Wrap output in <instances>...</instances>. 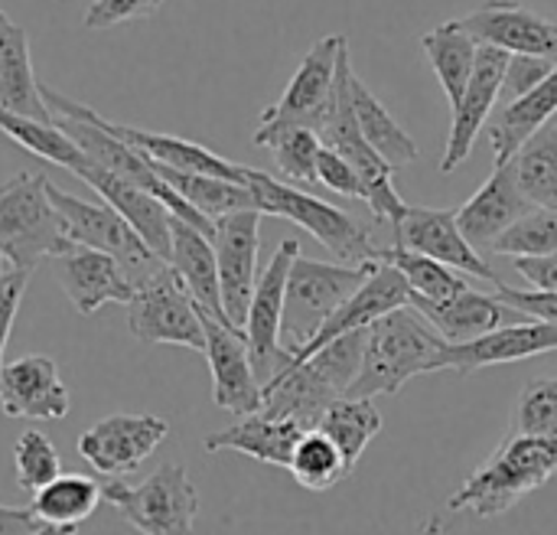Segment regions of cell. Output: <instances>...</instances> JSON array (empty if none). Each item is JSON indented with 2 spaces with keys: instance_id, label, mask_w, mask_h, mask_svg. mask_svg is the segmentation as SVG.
Segmentation results:
<instances>
[{
  "instance_id": "obj_1",
  "label": "cell",
  "mask_w": 557,
  "mask_h": 535,
  "mask_svg": "<svg viewBox=\"0 0 557 535\" xmlns=\"http://www.w3.org/2000/svg\"><path fill=\"white\" fill-rule=\"evenodd\" d=\"M557 474V435H506L503 445L476 467L447 500V513L496 520L522 497L542 490Z\"/></svg>"
},
{
  "instance_id": "obj_2",
  "label": "cell",
  "mask_w": 557,
  "mask_h": 535,
  "mask_svg": "<svg viewBox=\"0 0 557 535\" xmlns=\"http://www.w3.org/2000/svg\"><path fill=\"white\" fill-rule=\"evenodd\" d=\"M447 350V340L408 304L369 327L366 356L359 379L346 399H375L395 396L414 376L434 373L437 356Z\"/></svg>"
},
{
  "instance_id": "obj_3",
  "label": "cell",
  "mask_w": 557,
  "mask_h": 535,
  "mask_svg": "<svg viewBox=\"0 0 557 535\" xmlns=\"http://www.w3.org/2000/svg\"><path fill=\"white\" fill-rule=\"evenodd\" d=\"M46 183V173L23 170L0 186V258L16 271H33L72 248Z\"/></svg>"
},
{
  "instance_id": "obj_4",
  "label": "cell",
  "mask_w": 557,
  "mask_h": 535,
  "mask_svg": "<svg viewBox=\"0 0 557 535\" xmlns=\"http://www.w3.org/2000/svg\"><path fill=\"white\" fill-rule=\"evenodd\" d=\"M248 186L258 199L261 216H281L300 229H307L317 242H323L343 265H375L379 245L372 242L369 229H362L349 212L323 203L271 173L248 167Z\"/></svg>"
},
{
  "instance_id": "obj_5",
  "label": "cell",
  "mask_w": 557,
  "mask_h": 535,
  "mask_svg": "<svg viewBox=\"0 0 557 535\" xmlns=\"http://www.w3.org/2000/svg\"><path fill=\"white\" fill-rule=\"evenodd\" d=\"M375 265H323L300 255L287 275L281 346L287 353H300L304 346H310L326 320L366 284Z\"/></svg>"
},
{
  "instance_id": "obj_6",
  "label": "cell",
  "mask_w": 557,
  "mask_h": 535,
  "mask_svg": "<svg viewBox=\"0 0 557 535\" xmlns=\"http://www.w3.org/2000/svg\"><path fill=\"white\" fill-rule=\"evenodd\" d=\"M320 144L336 150L362 180L366 186V206L375 212L379 222H392L398 226L408 212V203L398 196L395 183H392V167L369 147V141L359 131L356 111H352V59H349V46L339 56V72H336V95H333V108L330 118L320 131Z\"/></svg>"
},
{
  "instance_id": "obj_7",
  "label": "cell",
  "mask_w": 557,
  "mask_h": 535,
  "mask_svg": "<svg viewBox=\"0 0 557 535\" xmlns=\"http://www.w3.org/2000/svg\"><path fill=\"white\" fill-rule=\"evenodd\" d=\"M46 193H49V203L55 206L59 219H62V232L72 245H82V248H95L101 255H111L124 278L137 288L144 284L147 278H153L160 268H166L163 258H157L144 239L108 206V203H88V199H78L65 190H59L55 183H46Z\"/></svg>"
},
{
  "instance_id": "obj_8",
  "label": "cell",
  "mask_w": 557,
  "mask_h": 535,
  "mask_svg": "<svg viewBox=\"0 0 557 535\" xmlns=\"http://www.w3.org/2000/svg\"><path fill=\"white\" fill-rule=\"evenodd\" d=\"M101 494L140 535H189L199 516V494L183 464H163L137 487L108 481Z\"/></svg>"
},
{
  "instance_id": "obj_9",
  "label": "cell",
  "mask_w": 557,
  "mask_h": 535,
  "mask_svg": "<svg viewBox=\"0 0 557 535\" xmlns=\"http://www.w3.org/2000/svg\"><path fill=\"white\" fill-rule=\"evenodd\" d=\"M127 330L147 346H183L206 353L202 314L170 265L134 288V301L127 304Z\"/></svg>"
},
{
  "instance_id": "obj_10",
  "label": "cell",
  "mask_w": 557,
  "mask_h": 535,
  "mask_svg": "<svg viewBox=\"0 0 557 535\" xmlns=\"http://www.w3.org/2000/svg\"><path fill=\"white\" fill-rule=\"evenodd\" d=\"M346 36H323L310 46V52L300 59L294 78L287 82L284 95L268 105L258 118V124H277V127H307L323 131L333 95H336V72L339 56L346 49Z\"/></svg>"
},
{
  "instance_id": "obj_11",
  "label": "cell",
  "mask_w": 557,
  "mask_h": 535,
  "mask_svg": "<svg viewBox=\"0 0 557 535\" xmlns=\"http://www.w3.org/2000/svg\"><path fill=\"white\" fill-rule=\"evenodd\" d=\"M215 265H219V291H222V311L225 320L238 330H245L248 307L258 284V248H261V212L245 209L215 219L212 232Z\"/></svg>"
},
{
  "instance_id": "obj_12",
  "label": "cell",
  "mask_w": 557,
  "mask_h": 535,
  "mask_svg": "<svg viewBox=\"0 0 557 535\" xmlns=\"http://www.w3.org/2000/svg\"><path fill=\"white\" fill-rule=\"evenodd\" d=\"M297 258H300V242L297 239H284L277 245V252L271 255L268 268L258 275L255 297H251V307H248L245 340H248L251 366H255V376H258L261 386L277 373L281 360L287 356V350L281 346V324H284L287 275H290Z\"/></svg>"
},
{
  "instance_id": "obj_13",
  "label": "cell",
  "mask_w": 557,
  "mask_h": 535,
  "mask_svg": "<svg viewBox=\"0 0 557 535\" xmlns=\"http://www.w3.org/2000/svg\"><path fill=\"white\" fill-rule=\"evenodd\" d=\"M170 435V422L157 415H108L78 438V458L111 481L134 474Z\"/></svg>"
},
{
  "instance_id": "obj_14",
  "label": "cell",
  "mask_w": 557,
  "mask_h": 535,
  "mask_svg": "<svg viewBox=\"0 0 557 535\" xmlns=\"http://www.w3.org/2000/svg\"><path fill=\"white\" fill-rule=\"evenodd\" d=\"M457 23L480 42L509 56H542L557 62V23L522 0H486Z\"/></svg>"
},
{
  "instance_id": "obj_15",
  "label": "cell",
  "mask_w": 557,
  "mask_h": 535,
  "mask_svg": "<svg viewBox=\"0 0 557 535\" xmlns=\"http://www.w3.org/2000/svg\"><path fill=\"white\" fill-rule=\"evenodd\" d=\"M395 245L428 255L467 278H480L490 284H503L490 262L463 239L457 226V209H431V206H408L405 219L395 226Z\"/></svg>"
},
{
  "instance_id": "obj_16",
  "label": "cell",
  "mask_w": 557,
  "mask_h": 535,
  "mask_svg": "<svg viewBox=\"0 0 557 535\" xmlns=\"http://www.w3.org/2000/svg\"><path fill=\"white\" fill-rule=\"evenodd\" d=\"M206 330V360L212 369V402L222 412H232L238 418L261 412V382L251 366V350L245 340V330L212 320L202 314Z\"/></svg>"
},
{
  "instance_id": "obj_17",
  "label": "cell",
  "mask_w": 557,
  "mask_h": 535,
  "mask_svg": "<svg viewBox=\"0 0 557 535\" xmlns=\"http://www.w3.org/2000/svg\"><path fill=\"white\" fill-rule=\"evenodd\" d=\"M506 65H509V52L480 46L473 78H470L463 98L450 108V137H447V147L441 157V173H454L473 154L480 131L490 124L493 111L499 108V88H503Z\"/></svg>"
},
{
  "instance_id": "obj_18",
  "label": "cell",
  "mask_w": 557,
  "mask_h": 535,
  "mask_svg": "<svg viewBox=\"0 0 557 535\" xmlns=\"http://www.w3.org/2000/svg\"><path fill=\"white\" fill-rule=\"evenodd\" d=\"M261 415L277 422H297L304 431H317L323 415L343 399L310 360L287 353L277 373L261 386Z\"/></svg>"
},
{
  "instance_id": "obj_19",
  "label": "cell",
  "mask_w": 557,
  "mask_h": 535,
  "mask_svg": "<svg viewBox=\"0 0 557 535\" xmlns=\"http://www.w3.org/2000/svg\"><path fill=\"white\" fill-rule=\"evenodd\" d=\"M0 409L10 418L59 422L72 412V396L52 356H20L0 369Z\"/></svg>"
},
{
  "instance_id": "obj_20",
  "label": "cell",
  "mask_w": 557,
  "mask_h": 535,
  "mask_svg": "<svg viewBox=\"0 0 557 535\" xmlns=\"http://www.w3.org/2000/svg\"><path fill=\"white\" fill-rule=\"evenodd\" d=\"M557 350V324L548 320H529V324H512L503 330H493L473 343H460V346H447L437 363L434 373L454 369L457 376H470L476 369L486 366H503V363H519V360H532V356H545Z\"/></svg>"
},
{
  "instance_id": "obj_21",
  "label": "cell",
  "mask_w": 557,
  "mask_h": 535,
  "mask_svg": "<svg viewBox=\"0 0 557 535\" xmlns=\"http://www.w3.org/2000/svg\"><path fill=\"white\" fill-rule=\"evenodd\" d=\"M49 265H52L59 288L72 301V307L85 317L98 314L108 304L127 307L134 301V284L124 278L121 265L111 255L72 245L65 255H55Z\"/></svg>"
},
{
  "instance_id": "obj_22",
  "label": "cell",
  "mask_w": 557,
  "mask_h": 535,
  "mask_svg": "<svg viewBox=\"0 0 557 535\" xmlns=\"http://www.w3.org/2000/svg\"><path fill=\"white\" fill-rule=\"evenodd\" d=\"M535 206L525 199V193L519 190L516 170L512 163H503L493 170V177L457 209V226L463 232V239L480 252V248H493V242L512 229L522 216H529Z\"/></svg>"
},
{
  "instance_id": "obj_23",
  "label": "cell",
  "mask_w": 557,
  "mask_h": 535,
  "mask_svg": "<svg viewBox=\"0 0 557 535\" xmlns=\"http://www.w3.org/2000/svg\"><path fill=\"white\" fill-rule=\"evenodd\" d=\"M75 177L85 180L101 196V203H108L144 239V245L157 258L170 262V242H173L170 239V222H173V212L157 196H150L147 190H140V186H134V183H127V180L101 170V167H95L91 160Z\"/></svg>"
},
{
  "instance_id": "obj_24",
  "label": "cell",
  "mask_w": 557,
  "mask_h": 535,
  "mask_svg": "<svg viewBox=\"0 0 557 535\" xmlns=\"http://www.w3.org/2000/svg\"><path fill=\"white\" fill-rule=\"evenodd\" d=\"M408 304H411V291H408L405 278L392 265L379 262L372 268V275L366 278V284L326 320V327L317 333V340L310 346H304L300 353H294V356L307 360L317 350H323L326 343H333L336 337H346V333H356V330H369L375 320H382L392 311H401Z\"/></svg>"
},
{
  "instance_id": "obj_25",
  "label": "cell",
  "mask_w": 557,
  "mask_h": 535,
  "mask_svg": "<svg viewBox=\"0 0 557 535\" xmlns=\"http://www.w3.org/2000/svg\"><path fill=\"white\" fill-rule=\"evenodd\" d=\"M98 121H101L104 131H111L114 137H121L124 144H131L134 150H140L147 160H153L160 167H170V170H180V173L219 177V180H232V183L248 186V167L232 163V160L219 157L215 150L196 144V141H186V137H176V134H160V131H144V127H134V124H121V121H108L101 114H98Z\"/></svg>"
},
{
  "instance_id": "obj_26",
  "label": "cell",
  "mask_w": 557,
  "mask_h": 535,
  "mask_svg": "<svg viewBox=\"0 0 557 535\" xmlns=\"http://www.w3.org/2000/svg\"><path fill=\"white\" fill-rule=\"evenodd\" d=\"M411 307L447 340V346H460V343H473L493 330L512 327V324H529L535 317L503 304L496 294H483V291H463L454 301L444 304H428V301H411Z\"/></svg>"
},
{
  "instance_id": "obj_27",
  "label": "cell",
  "mask_w": 557,
  "mask_h": 535,
  "mask_svg": "<svg viewBox=\"0 0 557 535\" xmlns=\"http://www.w3.org/2000/svg\"><path fill=\"white\" fill-rule=\"evenodd\" d=\"M0 108L33 121H52L42 82L33 72L26 29L0 10Z\"/></svg>"
},
{
  "instance_id": "obj_28",
  "label": "cell",
  "mask_w": 557,
  "mask_h": 535,
  "mask_svg": "<svg viewBox=\"0 0 557 535\" xmlns=\"http://www.w3.org/2000/svg\"><path fill=\"white\" fill-rule=\"evenodd\" d=\"M170 268L176 271V278L183 281V288L189 291L193 304L199 307V314L212 317V320H225L222 311V291H219V265H215V248L212 239L202 235L199 229H193L189 222L176 219L170 222Z\"/></svg>"
},
{
  "instance_id": "obj_29",
  "label": "cell",
  "mask_w": 557,
  "mask_h": 535,
  "mask_svg": "<svg viewBox=\"0 0 557 535\" xmlns=\"http://www.w3.org/2000/svg\"><path fill=\"white\" fill-rule=\"evenodd\" d=\"M304 435L307 431L297 422H277V418H268V415L255 412V415H245V418H238L235 425H228L222 431H212L202 445H206L209 454L235 451V454H245L251 461L287 471L290 458H294V448H297V441Z\"/></svg>"
},
{
  "instance_id": "obj_30",
  "label": "cell",
  "mask_w": 557,
  "mask_h": 535,
  "mask_svg": "<svg viewBox=\"0 0 557 535\" xmlns=\"http://www.w3.org/2000/svg\"><path fill=\"white\" fill-rule=\"evenodd\" d=\"M557 118V69L552 78H545L539 88H532L529 95L516 98L512 105H499L486 124L490 144H493V157L496 167L509 163L548 121Z\"/></svg>"
},
{
  "instance_id": "obj_31",
  "label": "cell",
  "mask_w": 557,
  "mask_h": 535,
  "mask_svg": "<svg viewBox=\"0 0 557 535\" xmlns=\"http://www.w3.org/2000/svg\"><path fill=\"white\" fill-rule=\"evenodd\" d=\"M421 46H424V56H428V62H431L450 108H454L463 98V92H467V85L473 78L480 42L457 20H447V23L434 26L431 33H424Z\"/></svg>"
},
{
  "instance_id": "obj_32",
  "label": "cell",
  "mask_w": 557,
  "mask_h": 535,
  "mask_svg": "<svg viewBox=\"0 0 557 535\" xmlns=\"http://www.w3.org/2000/svg\"><path fill=\"white\" fill-rule=\"evenodd\" d=\"M352 111H356L362 137L392 170L408 167L421 157L414 137L392 118V111L369 92V85L356 72H352Z\"/></svg>"
},
{
  "instance_id": "obj_33",
  "label": "cell",
  "mask_w": 557,
  "mask_h": 535,
  "mask_svg": "<svg viewBox=\"0 0 557 535\" xmlns=\"http://www.w3.org/2000/svg\"><path fill=\"white\" fill-rule=\"evenodd\" d=\"M153 170L160 173V180L173 193H180L183 203H189L209 222H215L222 216H232V212L258 209V199H255L251 186H245V183H232V180H219V177H199V173H180V170H170V167H160V163H153Z\"/></svg>"
},
{
  "instance_id": "obj_34",
  "label": "cell",
  "mask_w": 557,
  "mask_h": 535,
  "mask_svg": "<svg viewBox=\"0 0 557 535\" xmlns=\"http://www.w3.org/2000/svg\"><path fill=\"white\" fill-rule=\"evenodd\" d=\"M104 494L101 484L85 477V474H59L52 484H46L42 490L33 494V516L42 526L52 530H78V523H85L98 507H101Z\"/></svg>"
},
{
  "instance_id": "obj_35",
  "label": "cell",
  "mask_w": 557,
  "mask_h": 535,
  "mask_svg": "<svg viewBox=\"0 0 557 535\" xmlns=\"http://www.w3.org/2000/svg\"><path fill=\"white\" fill-rule=\"evenodd\" d=\"M379 262L392 265L408 291H411V301H428V304H444V301H454L460 297L463 291H470V281L467 275L428 258V255H418V252H408V248H398V245H388V248H379Z\"/></svg>"
},
{
  "instance_id": "obj_36",
  "label": "cell",
  "mask_w": 557,
  "mask_h": 535,
  "mask_svg": "<svg viewBox=\"0 0 557 535\" xmlns=\"http://www.w3.org/2000/svg\"><path fill=\"white\" fill-rule=\"evenodd\" d=\"M382 425H385V418H382V412L375 409L372 399H339L323 415L317 431H323L339 448V454L346 461V471L352 474L362 451L369 448V441L382 435Z\"/></svg>"
},
{
  "instance_id": "obj_37",
  "label": "cell",
  "mask_w": 557,
  "mask_h": 535,
  "mask_svg": "<svg viewBox=\"0 0 557 535\" xmlns=\"http://www.w3.org/2000/svg\"><path fill=\"white\" fill-rule=\"evenodd\" d=\"M519 190L532 206L557 209V118L548 121L512 160Z\"/></svg>"
},
{
  "instance_id": "obj_38",
  "label": "cell",
  "mask_w": 557,
  "mask_h": 535,
  "mask_svg": "<svg viewBox=\"0 0 557 535\" xmlns=\"http://www.w3.org/2000/svg\"><path fill=\"white\" fill-rule=\"evenodd\" d=\"M255 147H268L281 177L290 183H317V157L323 150L320 134L307 127H277V124H258Z\"/></svg>"
},
{
  "instance_id": "obj_39",
  "label": "cell",
  "mask_w": 557,
  "mask_h": 535,
  "mask_svg": "<svg viewBox=\"0 0 557 535\" xmlns=\"http://www.w3.org/2000/svg\"><path fill=\"white\" fill-rule=\"evenodd\" d=\"M0 131H3L10 141H16L23 150L36 154V157H42V160H49V163H55V167H65V170H72V173H78V170L88 163V157H85V154L78 150V144L55 124V118H52V121H33V118H20V114H10V111L0 108Z\"/></svg>"
},
{
  "instance_id": "obj_40",
  "label": "cell",
  "mask_w": 557,
  "mask_h": 535,
  "mask_svg": "<svg viewBox=\"0 0 557 535\" xmlns=\"http://www.w3.org/2000/svg\"><path fill=\"white\" fill-rule=\"evenodd\" d=\"M290 477L304 487V490H313V494H323V490H333L349 471H346V461L339 454V448L323 435V431H307L297 448H294V458H290Z\"/></svg>"
},
{
  "instance_id": "obj_41",
  "label": "cell",
  "mask_w": 557,
  "mask_h": 535,
  "mask_svg": "<svg viewBox=\"0 0 557 535\" xmlns=\"http://www.w3.org/2000/svg\"><path fill=\"white\" fill-rule=\"evenodd\" d=\"M496 255L506 258H542L557 252V209H542L535 206L529 216H522L512 229H506L493 248Z\"/></svg>"
},
{
  "instance_id": "obj_42",
  "label": "cell",
  "mask_w": 557,
  "mask_h": 535,
  "mask_svg": "<svg viewBox=\"0 0 557 535\" xmlns=\"http://www.w3.org/2000/svg\"><path fill=\"white\" fill-rule=\"evenodd\" d=\"M13 467H16V484L26 494L42 490L46 484H52L62 474V461H59L55 445L36 428L23 431L20 441L13 445Z\"/></svg>"
},
{
  "instance_id": "obj_43",
  "label": "cell",
  "mask_w": 557,
  "mask_h": 535,
  "mask_svg": "<svg viewBox=\"0 0 557 535\" xmlns=\"http://www.w3.org/2000/svg\"><path fill=\"white\" fill-rule=\"evenodd\" d=\"M509 435H557V376L535 379L519 392Z\"/></svg>"
},
{
  "instance_id": "obj_44",
  "label": "cell",
  "mask_w": 557,
  "mask_h": 535,
  "mask_svg": "<svg viewBox=\"0 0 557 535\" xmlns=\"http://www.w3.org/2000/svg\"><path fill=\"white\" fill-rule=\"evenodd\" d=\"M555 69V59H542V56H509L506 75H503V88H499V105H512L516 98L529 95L545 78H552Z\"/></svg>"
},
{
  "instance_id": "obj_45",
  "label": "cell",
  "mask_w": 557,
  "mask_h": 535,
  "mask_svg": "<svg viewBox=\"0 0 557 535\" xmlns=\"http://www.w3.org/2000/svg\"><path fill=\"white\" fill-rule=\"evenodd\" d=\"M160 7H163V0H91L85 10V26L88 29H111L117 23L150 16Z\"/></svg>"
},
{
  "instance_id": "obj_46",
  "label": "cell",
  "mask_w": 557,
  "mask_h": 535,
  "mask_svg": "<svg viewBox=\"0 0 557 535\" xmlns=\"http://www.w3.org/2000/svg\"><path fill=\"white\" fill-rule=\"evenodd\" d=\"M317 183H323L326 190H333L339 196H352V199L366 203V186H362L359 173L330 147H323L317 157Z\"/></svg>"
},
{
  "instance_id": "obj_47",
  "label": "cell",
  "mask_w": 557,
  "mask_h": 535,
  "mask_svg": "<svg viewBox=\"0 0 557 535\" xmlns=\"http://www.w3.org/2000/svg\"><path fill=\"white\" fill-rule=\"evenodd\" d=\"M29 275H33V271H16V268H10V271H3V278H0V369H3V350H7V340H10L16 311H20V304H23Z\"/></svg>"
},
{
  "instance_id": "obj_48",
  "label": "cell",
  "mask_w": 557,
  "mask_h": 535,
  "mask_svg": "<svg viewBox=\"0 0 557 535\" xmlns=\"http://www.w3.org/2000/svg\"><path fill=\"white\" fill-rule=\"evenodd\" d=\"M496 297L535 320H548L557 324V294H539V291H519V288H509L506 281L496 284Z\"/></svg>"
},
{
  "instance_id": "obj_49",
  "label": "cell",
  "mask_w": 557,
  "mask_h": 535,
  "mask_svg": "<svg viewBox=\"0 0 557 535\" xmlns=\"http://www.w3.org/2000/svg\"><path fill=\"white\" fill-rule=\"evenodd\" d=\"M512 268L529 281L539 294H557V252L542 258H512Z\"/></svg>"
},
{
  "instance_id": "obj_50",
  "label": "cell",
  "mask_w": 557,
  "mask_h": 535,
  "mask_svg": "<svg viewBox=\"0 0 557 535\" xmlns=\"http://www.w3.org/2000/svg\"><path fill=\"white\" fill-rule=\"evenodd\" d=\"M42 530V523L33 516V510H16L0 503V535H33Z\"/></svg>"
},
{
  "instance_id": "obj_51",
  "label": "cell",
  "mask_w": 557,
  "mask_h": 535,
  "mask_svg": "<svg viewBox=\"0 0 557 535\" xmlns=\"http://www.w3.org/2000/svg\"><path fill=\"white\" fill-rule=\"evenodd\" d=\"M33 535H82L78 530H52V526H42V530H36Z\"/></svg>"
},
{
  "instance_id": "obj_52",
  "label": "cell",
  "mask_w": 557,
  "mask_h": 535,
  "mask_svg": "<svg viewBox=\"0 0 557 535\" xmlns=\"http://www.w3.org/2000/svg\"><path fill=\"white\" fill-rule=\"evenodd\" d=\"M0 278H3V258H0Z\"/></svg>"
}]
</instances>
